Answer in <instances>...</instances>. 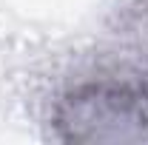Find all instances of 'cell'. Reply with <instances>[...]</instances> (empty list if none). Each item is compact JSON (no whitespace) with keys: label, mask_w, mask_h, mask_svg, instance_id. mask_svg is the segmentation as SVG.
I'll use <instances>...</instances> for the list:
<instances>
[{"label":"cell","mask_w":148,"mask_h":145,"mask_svg":"<svg viewBox=\"0 0 148 145\" xmlns=\"http://www.w3.org/2000/svg\"><path fill=\"white\" fill-rule=\"evenodd\" d=\"M54 125L74 142L148 140V85L114 80L77 85L60 100Z\"/></svg>","instance_id":"obj_1"}]
</instances>
